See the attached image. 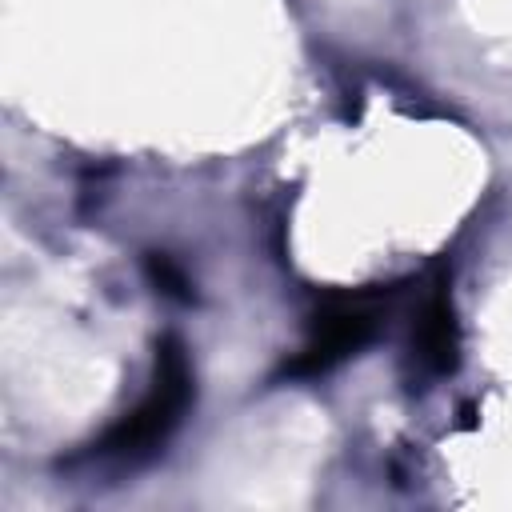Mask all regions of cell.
I'll list each match as a JSON object with an SVG mask.
<instances>
[{
	"label": "cell",
	"instance_id": "6da1fadb",
	"mask_svg": "<svg viewBox=\"0 0 512 512\" xmlns=\"http://www.w3.org/2000/svg\"><path fill=\"white\" fill-rule=\"evenodd\" d=\"M396 288H360V292H336L328 296L308 324V344L284 364V376L300 380V376H320L328 368H336L340 360H348L352 352H360L384 324L388 304H392Z\"/></svg>",
	"mask_w": 512,
	"mask_h": 512
},
{
	"label": "cell",
	"instance_id": "3957f363",
	"mask_svg": "<svg viewBox=\"0 0 512 512\" xmlns=\"http://www.w3.org/2000/svg\"><path fill=\"white\" fill-rule=\"evenodd\" d=\"M412 352H416L420 368L432 376H448L460 364V324H456V308H452L444 284H436L416 312Z\"/></svg>",
	"mask_w": 512,
	"mask_h": 512
},
{
	"label": "cell",
	"instance_id": "7a4b0ae2",
	"mask_svg": "<svg viewBox=\"0 0 512 512\" xmlns=\"http://www.w3.org/2000/svg\"><path fill=\"white\" fill-rule=\"evenodd\" d=\"M188 400H192L188 352L176 336H164L160 348H156V376H152L148 396L116 428H108V436L100 440V452H108V456H144V452H152L184 420Z\"/></svg>",
	"mask_w": 512,
	"mask_h": 512
}]
</instances>
